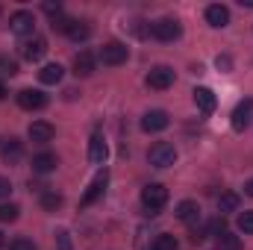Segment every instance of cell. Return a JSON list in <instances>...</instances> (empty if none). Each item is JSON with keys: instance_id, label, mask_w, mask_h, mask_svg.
I'll return each instance as SVG.
<instances>
[{"instance_id": "6da1fadb", "label": "cell", "mask_w": 253, "mask_h": 250, "mask_svg": "<svg viewBox=\"0 0 253 250\" xmlns=\"http://www.w3.org/2000/svg\"><path fill=\"white\" fill-rule=\"evenodd\" d=\"M168 203V188L162 183H150V186L141 188V206L150 212V215H159Z\"/></svg>"}, {"instance_id": "7a4b0ae2", "label": "cell", "mask_w": 253, "mask_h": 250, "mask_svg": "<svg viewBox=\"0 0 253 250\" xmlns=\"http://www.w3.org/2000/svg\"><path fill=\"white\" fill-rule=\"evenodd\" d=\"M150 36L156 42H177L183 36V27H180L177 18H159V21L150 24Z\"/></svg>"}, {"instance_id": "3957f363", "label": "cell", "mask_w": 253, "mask_h": 250, "mask_svg": "<svg viewBox=\"0 0 253 250\" xmlns=\"http://www.w3.org/2000/svg\"><path fill=\"white\" fill-rule=\"evenodd\" d=\"M147 162H150L153 168H168V165L177 162V147H174L171 141H156V144L147 150Z\"/></svg>"}, {"instance_id": "277c9868", "label": "cell", "mask_w": 253, "mask_h": 250, "mask_svg": "<svg viewBox=\"0 0 253 250\" xmlns=\"http://www.w3.org/2000/svg\"><path fill=\"white\" fill-rule=\"evenodd\" d=\"M174 85V71L168 68V65H156V68H150V74H147V88H153V91H165V88H171Z\"/></svg>"}, {"instance_id": "5b68a950", "label": "cell", "mask_w": 253, "mask_h": 250, "mask_svg": "<svg viewBox=\"0 0 253 250\" xmlns=\"http://www.w3.org/2000/svg\"><path fill=\"white\" fill-rule=\"evenodd\" d=\"M126 59H129V50H126V44H121V42H109V44L100 47V62L109 65V68L124 65Z\"/></svg>"}, {"instance_id": "8992f818", "label": "cell", "mask_w": 253, "mask_h": 250, "mask_svg": "<svg viewBox=\"0 0 253 250\" xmlns=\"http://www.w3.org/2000/svg\"><path fill=\"white\" fill-rule=\"evenodd\" d=\"M18 106L27 109V112L44 109V106H47V94L39 91V88H21V91H18Z\"/></svg>"}, {"instance_id": "52a82bcc", "label": "cell", "mask_w": 253, "mask_h": 250, "mask_svg": "<svg viewBox=\"0 0 253 250\" xmlns=\"http://www.w3.org/2000/svg\"><path fill=\"white\" fill-rule=\"evenodd\" d=\"M109 186V171L103 168V171H97V177L91 180V186L85 188V194H83V200H80V206H91L94 200H100V194L106 191Z\"/></svg>"}, {"instance_id": "ba28073f", "label": "cell", "mask_w": 253, "mask_h": 250, "mask_svg": "<svg viewBox=\"0 0 253 250\" xmlns=\"http://www.w3.org/2000/svg\"><path fill=\"white\" fill-rule=\"evenodd\" d=\"M9 30H12L15 36H33V30H36V18H33V12H27V9L15 12V15L9 18Z\"/></svg>"}, {"instance_id": "9c48e42d", "label": "cell", "mask_w": 253, "mask_h": 250, "mask_svg": "<svg viewBox=\"0 0 253 250\" xmlns=\"http://www.w3.org/2000/svg\"><path fill=\"white\" fill-rule=\"evenodd\" d=\"M168 124H171V118H168L165 109H150V112H144V118H141V129H144V132H162Z\"/></svg>"}, {"instance_id": "30bf717a", "label": "cell", "mask_w": 253, "mask_h": 250, "mask_svg": "<svg viewBox=\"0 0 253 250\" xmlns=\"http://www.w3.org/2000/svg\"><path fill=\"white\" fill-rule=\"evenodd\" d=\"M44 53H47V42L39 39V36H33V39H27L21 44V56L27 62H39V59H44Z\"/></svg>"}, {"instance_id": "8fae6325", "label": "cell", "mask_w": 253, "mask_h": 250, "mask_svg": "<svg viewBox=\"0 0 253 250\" xmlns=\"http://www.w3.org/2000/svg\"><path fill=\"white\" fill-rule=\"evenodd\" d=\"M251 118H253V100L248 97V100H242V103L233 109V121H230V124H233L236 132H245V129L251 126Z\"/></svg>"}, {"instance_id": "7c38bea8", "label": "cell", "mask_w": 253, "mask_h": 250, "mask_svg": "<svg viewBox=\"0 0 253 250\" xmlns=\"http://www.w3.org/2000/svg\"><path fill=\"white\" fill-rule=\"evenodd\" d=\"M191 94H194V106H197L203 115H212V112H215L218 100H215V91H212V88H206V85H197Z\"/></svg>"}, {"instance_id": "4fadbf2b", "label": "cell", "mask_w": 253, "mask_h": 250, "mask_svg": "<svg viewBox=\"0 0 253 250\" xmlns=\"http://www.w3.org/2000/svg\"><path fill=\"white\" fill-rule=\"evenodd\" d=\"M88 159H91L94 165H106V159H109V144L103 141L100 132H94L91 141H88Z\"/></svg>"}, {"instance_id": "5bb4252c", "label": "cell", "mask_w": 253, "mask_h": 250, "mask_svg": "<svg viewBox=\"0 0 253 250\" xmlns=\"http://www.w3.org/2000/svg\"><path fill=\"white\" fill-rule=\"evenodd\" d=\"M206 24L215 27V30L227 27V24H230V9H227L224 3H212V6H206Z\"/></svg>"}, {"instance_id": "9a60e30c", "label": "cell", "mask_w": 253, "mask_h": 250, "mask_svg": "<svg viewBox=\"0 0 253 250\" xmlns=\"http://www.w3.org/2000/svg\"><path fill=\"white\" fill-rule=\"evenodd\" d=\"M27 135H30V141H36V144H47V141H53L56 129L47 124V121H33L30 129H27Z\"/></svg>"}, {"instance_id": "2e32d148", "label": "cell", "mask_w": 253, "mask_h": 250, "mask_svg": "<svg viewBox=\"0 0 253 250\" xmlns=\"http://www.w3.org/2000/svg\"><path fill=\"white\" fill-rule=\"evenodd\" d=\"M0 156H3L6 165H18L21 156H24V144H21L18 138H6V141L0 144Z\"/></svg>"}, {"instance_id": "e0dca14e", "label": "cell", "mask_w": 253, "mask_h": 250, "mask_svg": "<svg viewBox=\"0 0 253 250\" xmlns=\"http://www.w3.org/2000/svg\"><path fill=\"white\" fill-rule=\"evenodd\" d=\"M174 215H177L183 224H197V221H200V206H197V200H183V203H177Z\"/></svg>"}, {"instance_id": "ac0fdd59", "label": "cell", "mask_w": 253, "mask_h": 250, "mask_svg": "<svg viewBox=\"0 0 253 250\" xmlns=\"http://www.w3.org/2000/svg\"><path fill=\"white\" fill-rule=\"evenodd\" d=\"M94 53H88V50H80L77 56H74V74L77 77H91L94 74Z\"/></svg>"}, {"instance_id": "d6986e66", "label": "cell", "mask_w": 253, "mask_h": 250, "mask_svg": "<svg viewBox=\"0 0 253 250\" xmlns=\"http://www.w3.org/2000/svg\"><path fill=\"white\" fill-rule=\"evenodd\" d=\"M56 165H59V159H56V153H36L33 156V171L36 174H50V171H56Z\"/></svg>"}, {"instance_id": "ffe728a7", "label": "cell", "mask_w": 253, "mask_h": 250, "mask_svg": "<svg viewBox=\"0 0 253 250\" xmlns=\"http://www.w3.org/2000/svg\"><path fill=\"white\" fill-rule=\"evenodd\" d=\"M62 77H65V68L59 62H50L39 71V80H42L44 85H56V83H62Z\"/></svg>"}, {"instance_id": "44dd1931", "label": "cell", "mask_w": 253, "mask_h": 250, "mask_svg": "<svg viewBox=\"0 0 253 250\" xmlns=\"http://www.w3.org/2000/svg\"><path fill=\"white\" fill-rule=\"evenodd\" d=\"M88 33H91V30H88V24L74 18V21H71V30H68L65 36H68L71 42H85V39H88Z\"/></svg>"}, {"instance_id": "7402d4cb", "label": "cell", "mask_w": 253, "mask_h": 250, "mask_svg": "<svg viewBox=\"0 0 253 250\" xmlns=\"http://www.w3.org/2000/svg\"><path fill=\"white\" fill-rule=\"evenodd\" d=\"M218 212H221V215H227V212H239V194H233V191L221 194V197H218Z\"/></svg>"}, {"instance_id": "603a6c76", "label": "cell", "mask_w": 253, "mask_h": 250, "mask_svg": "<svg viewBox=\"0 0 253 250\" xmlns=\"http://www.w3.org/2000/svg\"><path fill=\"white\" fill-rule=\"evenodd\" d=\"M59 206H62V194L59 191H42V209L56 212Z\"/></svg>"}, {"instance_id": "cb8c5ba5", "label": "cell", "mask_w": 253, "mask_h": 250, "mask_svg": "<svg viewBox=\"0 0 253 250\" xmlns=\"http://www.w3.org/2000/svg\"><path fill=\"white\" fill-rule=\"evenodd\" d=\"M218 239V248L221 250H242V242H239V236H233V233H221V236H215Z\"/></svg>"}, {"instance_id": "d4e9b609", "label": "cell", "mask_w": 253, "mask_h": 250, "mask_svg": "<svg viewBox=\"0 0 253 250\" xmlns=\"http://www.w3.org/2000/svg\"><path fill=\"white\" fill-rule=\"evenodd\" d=\"M18 206L15 203H0V224H12V221H18Z\"/></svg>"}, {"instance_id": "484cf974", "label": "cell", "mask_w": 253, "mask_h": 250, "mask_svg": "<svg viewBox=\"0 0 253 250\" xmlns=\"http://www.w3.org/2000/svg\"><path fill=\"white\" fill-rule=\"evenodd\" d=\"M150 250H177V239L168 236V233H162V236H156V242H153Z\"/></svg>"}, {"instance_id": "4316f807", "label": "cell", "mask_w": 253, "mask_h": 250, "mask_svg": "<svg viewBox=\"0 0 253 250\" xmlns=\"http://www.w3.org/2000/svg\"><path fill=\"white\" fill-rule=\"evenodd\" d=\"M18 74V62L9 56H0V77H15Z\"/></svg>"}, {"instance_id": "83f0119b", "label": "cell", "mask_w": 253, "mask_h": 250, "mask_svg": "<svg viewBox=\"0 0 253 250\" xmlns=\"http://www.w3.org/2000/svg\"><path fill=\"white\" fill-rule=\"evenodd\" d=\"M239 230L245 236H253V212H242L239 215Z\"/></svg>"}, {"instance_id": "f1b7e54d", "label": "cell", "mask_w": 253, "mask_h": 250, "mask_svg": "<svg viewBox=\"0 0 253 250\" xmlns=\"http://www.w3.org/2000/svg\"><path fill=\"white\" fill-rule=\"evenodd\" d=\"M56 250H74V245H71V233H68V230H56Z\"/></svg>"}, {"instance_id": "f546056e", "label": "cell", "mask_w": 253, "mask_h": 250, "mask_svg": "<svg viewBox=\"0 0 253 250\" xmlns=\"http://www.w3.org/2000/svg\"><path fill=\"white\" fill-rule=\"evenodd\" d=\"M9 250H36V245L30 239H12L9 242Z\"/></svg>"}, {"instance_id": "4dcf8cb0", "label": "cell", "mask_w": 253, "mask_h": 250, "mask_svg": "<svg viewBox=\"0 0 253 250\" xmlns=\"http://www.w3.org/2000/svg\"><path fill=\"white\" fill-rule=\"evenodd\" d=\"M44 12L50 15V21H56V18H62V6H59V3H44Z\"/></svg>"}, {"instance_id": "1f68e13d", "label": "cell", "mask_w": 253, "mask_h": 250, "mask_svg": "<svg viewBox=\"0 0 253 250\" xmlns=\"http://www.w3.org/2000/svg\"><path fill=\"white\" fill-rule=\"evenodd\" d=\"M9 191H12V183H9L6 177H0V200H3V197H9Z\"/></svg>"}, {"instance_id": "d6a6232c", "label": "cell", "mask_w": 253, "mask_h": 250, "mask_svg": "<svg viewBox=\"0 0 253 250\" xmlns=\"http://www.w3.org/2000/svg\"><path fill=\"white\" fill-rule=\"evenodd\" d=\"M215 65H218L221 71H230V68H233V59H230V56H218V59H215Z\"/></svg>"}, {"instance_id": "836d02e7", "label": "cell", "mask_w": 253, "mask_h": 250, "mask_svg": "<svg viewBox=\"0 0 253 250\" xmlns=\"http://www.w3.org/2000/svg\"><path fill=\"white\" fill-rule=\"evenodd\" d=\"M245 191H248V194L253 197V180H248V186H245Z\"/></svg>"}, {"instance_id": "e575fe53", "label": "cell", "mask_w": 253, "mask_h": 250, "mask_svg": "<svg viewBox=\"0 0 253 250\" xmlns=\"http://www.w3.org/2000/svg\"><path fill=\"white\" fill-rule=\"evenodd\" d=\"M3 97H6V85L0 83V100H3Z\"/></svg>"}, {"instance_id": "d590c367", "label": "cell", "mask_w": 253, "mask_h": 250, "mask_svg": "<svg viewBox=\"0 0 253 250\" xmlns=\"http://www.w3.org/2000/svg\"><path fill=\"white\" fill-rule=\"evenodd\" d=\"M239 3H242V6H251V9H253V0H239Z\"/></svg>"}, {"instance_id": "8d00e7d4", "label": "cell", "mask_w": 253, "mask_h": 250, "mask_svg": "<svg viewBox=\"0 0 253 250\" xmlns=\"http://www.w3.org/2000/svg\"><path fill=\"white\" fill-rule=\"evenodd\" d=\"M0 250H3V236H0Z\"/></svg>"}]
</instances>
